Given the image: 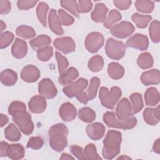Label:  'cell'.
Instances as JSON below:
<instances>
[{"mask_svg":"<svg viewBox=\"0 0 160 160\" xmlns=\"http://www.w3.org/2000/svg\"><path fill=\"white\" fill-rule=\"evenodd\" d=\"M144 100L147 106H154L156 105L159 101V93L158 90L154 87L148 88L144 93Z\"/></svg>","mask_w":160,"mask_h":160,"instance_id":"obj_28","label":"cell"},{"mask_svg":"<svg viewBox=\"0 0 160 160\" xmlns=\"http://www.w3.org/2000/svg\"><path fill=\"white\" fill-rule=\"evenodd\" d=\"M88 81L87 79L81 78L76 82H71L68 86L63 88V92L69 98L77 96L83 92L84 89L88 86Z\"/></svg>","mask_w":160,"mask_h":160,"instance_id":"obj_10","label":"cell"},{"mask_svg":"<svg viewBox=\"0 0 160 160\" xmlns=\"http://www.w3.org/2000/svg\"><path fill=\"white\" fill-rule=\"evenodd\" d=\"M126 45L127 47H131L140 51H144L146 50L148 48L149 40L146 36L137 33L127 40Z\"/></svg>","mask_w":160,"mask_h":160,"instance_id":"obj_13","label":"cell"},{"mask_svg":"<svg viewBox=\"0 0 160 160\" xmlns=\"http://www.w3.org/2000/svg\"><path fill=\"white\" fill-rule=\"evenodd\" d=\"M132 115V107L127 98H122L118 104L116 108V116L118 118L124 120Z\"/></svg>","mask_w":160,"mask_h":160,"instance_id":"obj_14","label":"cell"},{"mask_svg":"<svg viewBox=\"0 0 160 160\" xmlns=\"http://www.w3.org/2000/svg\"><path fill=\"white\" fill-rule=\"evenodd\" d=\"M122 141L121 133L116 130L108 132L103 140L104 147L102 154L106 159H112L120 152V146Z\"/></svg>","mask_w":160,"mask_h":160,"instance_id":"obj_1","label":"cell"},{"mask_svg":"<svg viewBox=\"0 0 160 160\" xmlns=\"http://www.w3.org/2000/svg\"><path fill=\"white\" fill-rule=\"evenodd\" d=\"M59 114L62 120L65 122H69L75 119L77 115V110L73 104L69 102H66L61 106Z\"/></svg>","mask_w":160,"mask_h":160,"instance_id":"obj_17","label":"cell"},{"mask_svg":"<svg viewBox=\"0 0 160 160\" xmlns=\"http://www.w3.org/2000/svg\"><path fill=\"white\" fill-rule=\"evenodd\" d=\"M143 118L147 124L156 125L159 121V106L156 108H146L143 111Z\"/></svg>","mask_w":160,"mask_h":160,"instance_id":"obj_22","label":"cell"},{"mask_svg":"<svg viewBox=\"0 0 160 160\" xmlns=\"http://www.w3.org/2000/svg\"><path fill=\"white\" fill-rule=\"evenodd\" d=\"M43 144L44 141L41 138L38 136H32L29 138L26 146L28 148H31L34 150H38L42 148Z\"/></svg>","mask_w":160,"mask_h":160,"instance_id":"obj_48","label":"cell"},{"mask_svg":"<svg viewBox=\"0 0 160 160\" xmlns=\"http://www.w3.org/2000/svg\"><path fill=\"white\" fill-rule=\"evenodd\" d=\"M35 0H19L17 1V6L20 10H28L33 8L37 3Z\"/></svg>","mask_w":160,"mask_h":160,"instance_id":"obj_50","label":"cell"},{"mask_svg":"<svg viewBox=\"0 0 160 160\" xmlns=\"http://www.w3.org/2000/svg\"><path fill=\"white\" fill-rule=\"evenodd\" d=\"M135 6L136 9L143 13L151 12L154 8V2L146 0H138L135 2Z\"/></svg>","mask_w":160,"mask_h":160,"instance_id":"obj_39","label":"cell"},{"mask_svg":"<svg viewBox=\"0 0 160 160\" xmlns=\"http://www.w3.org/2000/svg\"><path fill=\"white\" fill-rule=\"evenodd\" d=\"M134 31V27L132 23L128 21H122L114 25L111 29V33L112 36L121 39L129 37Z\"/></svg>","mask_w":160,"mask_h":160,"instance_id":"obj_9","label":"cell"},{"mask_svg":"<svg viewBox=\"0 0 160 160\" xmlns=\"http://www.w3.org/2000/svg\"><path fill=\"white\" fill-rule=\"evenodd\" d=\"M61 6L65 9L69 11L76 17H79L77 2L74 0H62L60 1Z\"/></svg>","mask_w":160,"mask_h":160,"instance_id":"obj_41","label":"cell"},{"mask_svg":"<svg viewBox=\"0 0 160 160\" xmlns=\"http://www.w3.org/2000/svg\"><path fill=\"white\" fill-rule=\"evenodd\" d=\"M92 8V3L89 0H79L78 2V9L79 13H86L89 12Z\"/></svg>","mask_w":160,"mask_h":160,"instance_id":"obj_49","label":"cell"},{"mask_svg":"<svg viewBox=\"0 0 160 160\" xmlns=\"http://www.w3.org/2000/svg\"><path fill=\"white\" fill-rule=\"evenodd\" d=\"M1 82L7 86H11L15 84L18 79V75L15 71L10 69L3 70L0 74Z\"/></svg>","mask_w":160,"mask_h":160,"instance_id":"obj_25","label":"cell"},{"mask_svg":"<svg viewBox=\"0 0 160 160\" xmlns=\"http://www.w3.org/2000/svg\"><path fill=\"white\" fill-rule=\"evenodd\" d=\"M0 22H1V32L2 33V31L4 30V29H6V24L2 21V20H1L0 21Z\"/></svg>","mask_w":160,"mask_h":160,"instance_id":"obj_58","label":"cell"},{"mask_svg":"<svg viewBox=\"0 0 160 160\" xmlns=\"http://www.w3.org/2000/svg\"><path fill=\"white\" fill-rule=\"evenodd\" d=\"M73 159L74 158L67 153H62L61 154V156L60 157V159Z\"/></svg>","mask_w":160,"mask_h":160,"instance_id":"obj_57","label":"cell"},{"mask_svg":"<svg viewBox=\"0 0 160 160\" xmlns=\"http://www.w3.org/2000/svg\"><path fill=\"white\" fill-rule=\"evenodd\" d=\"M84 155L86 159L89 160H99L102 159V158L98 155L96 150V147L94 144H88L84 149Z\"/></svg>","mask_w":160,"mask_h":160,"instance_id":"obj_42","label":"cell"},{"mask_svg":"<svg viewBox=\"0 0 160 160\" xmlns=\"http://www.w3.org/2000/svg\"><path fill=\"white\" fill-rule=\"evenodd\" d=\"M9 146V144L4 141H1L0 143V156H7V149Z\"/></svg>","mask_w":160,"mask_h":160,"instance_id":"obj_54","label":"cell"},{"mask_svg":"<svg viewBox=\"0 0 160 160\" xmlns=\"http://www.w3.org/2000/svg\"><path fill=\"white\" fill-rule=\"evenodd\" d=\"M38 92L46 99H52L57 95L58 90L50 79L44 78L38 84Z\"/></svg>","mask_w":160,"mask_h":160,"instance_id":"obj_11","label":"cell"},{"mask_svg":"<svg viewBox=\"0 0 160 160\" xmlns=\"http://www.w3.org/2000/svg\"><path fill=\"white\" fill-rule=\"evenodd\" d=\"M88 67L92 72H99L104 67V60L102 56L96 55L92 56L88 61Z\"/></svg>","mask_w":160,"mask_h":160,"instance_id":"obj_32","label":"cell"},{"mask_svg":"<svg viewBox=\"0 0 160 160\" xmlns=\"http://www.w3.org/2000/svg\"><path fill=\"white\" fill-rule=\"evenodd\" d=\"M129 98L132 102V114H137L142 109L144 106L141 94L138 92H134L131 94Z\"/></svg>","mask_w":160,"mask_h":160,"instance_id":"obj_37","label":"cell"},{"mask_svg":"<svg viewBox=\"0 0 160 160\" xmlns=\"http://www.w3.org/2000/svg\"><path fill=\"white\" fill-rule=\"evenodd\" d=\"M58 17L61 24L65 26H71L74 22V18L63 9L58 10Z\"/></svg>","mask_w":160,"mask_h":160,"instance_id":"obj_45","label":"cell"},{"mask_svg":"<svg viewBox=\"0 0 160 160\" xmlns=\"http://www.w3.org/2000/svg\"><path fill=\"white\" fill-rule=\"evenodd\" d=\"M11 10V2L7 0H0V14H8Z\"/></svg>","mask_w":160,"mask_h":160,"instance_id":"obj_53","label":"cell"},{"mask_svg":"<svg viewBox=\"0 0 160 160\" xmlns=\"http://www.w3.org/2000/svg\"><path fill=\"white\" fill-rule=\"evenodd\" d=\"M53 44L56 49L62 51L65 54L73 52L76 48L74 40L68 36L56 38Z\"/></svg>","mask_w":160,"mask_h":160,"instance_id":"obj_12","label":"cell"},{"mask_svg":"<svg viewBox=\"0 0 160 160\" xmlns=\"http://www.w3.org/2000/svg\"><path fill=\"white\" fill-rule=\"evenodd\" d=\"M103 121L108 126L114 128L130 129L135 127L137 124V119L134 116H131L128 119L122 120L117 118L113 112L107 111L103 115Z\"/></svg>","mask_w":160,"mask_h":160,"instance_id":"obj_3","label":"cell"},{"mask_svg":"<svg viewBox=\"0 0 160 160\" xmlns=\"http://www.w3.org/2000/svg\"><path fill=\"white\" fill-rule=\"evenodd\" d=\"M40 77L39 69L34 65H27L23 68L21 72V79L27 82H36Z\"/></svg>","mask_w":160,"mask_h":160,"instance_id":"obj_15","label":"cell"},{"mask_svg":"<svg viewBox=\"0 0 160 160\" xmlns=\"http://www.w3.org/2000/svg\"><path fill=\"white\" fill-rule=\"evenodd\" d=\"M4 136L6 139L10 141H18L21 139V134L16 126L11 123L4 130Z\"/></svg>","mask_w":160,"mask_h":160,"instance_id":"obj_30","label":"cell"},{"mask_svg":"<svg viewBox=\"0 0 160 160\" xmlns=\"http://www.w3.org/2000/svg\"><path fill=\"white\" fill-rule=\"evenodd\" d=\"M137 63L139 68L142 69H147L153 66V58L149 52H144L141 54L137 59Z\"/></svg>","mask_w":160,"mask_h":160,"instance_id":"obj_31","label":"cell"},{"mask_svg":"<svg viewBox=\"0 0 160 160\" xmlns=\"http://www.w3.org/2000/svg\"><path fill=\"white\" fill-rule=\"evenodd\" d=\"M53 49L50 46H46L37 51L38 58L43 62L48 61L52 56Z\"/></svg>","mask_w":160,"mask_h":160,"instance_id":"obj_44","label":"cell"},{"mask_svg":"<svg viewBox=\"0 0 160 160\" xmlns=\"http://www.w3.org/2000/svg\"><path fill=\"white\" fill-rule=\"evenodd\" d=\"M70 150L72 154L78 159H86V158L81 147L77 145H72L70 146Z\"/></svg>","mask_w":160,"mask_h":160,"instance_id":"obj_51","label":"cell"},{"mask_svg":"<svg viewBox=\"0 0 160 160\" xmlns=\"http://www.w3.org/2000/svg\"><path fill=\"white\" fill-rule=\"evenodd\" d=\"M12 120L18 125L20 131L26 135L31 134L34 130V124L31 120V116L28 112L21 111L14 113Z\"/></svg>","mask_w":160,"mask_h":160,"instance_id":"obj_5","label":"cell"},{"mask_svg":"<svg viewBox=\"0 0 160 160\" xmlns=\"http://www.w3.org/2000/svg\"><path fill=\"white\" fill-rule=\"evenodd\" d=\"M104 39L102 34L99 32H92L86 36L84 44L86 49L91 52L94 53L98 51L104 44Z\"/></svg>","mask_w":160,"mask_h":160,"instance_id":"obj_7","label":"cell"},{"mask_svg":"<svg viewBox=\"0 0 160 160\" xmlns=\"http://www.w3.org/2000/svg\"><path fill=\"white\" fill-rule=\"evenodd\" d=\"M108 74L111 79L118 80L123 77L124 74V69L120 64L112 62L108 65Z\"/></svg>","mask_w":160,"mask_h":160,"instance_id":"obj_26","label":"cell"},{"mask_svg":"<svg viewBox=\"0 0 160 160\" xmlns=\"http://www.w3.org/2000/svg\"><path fill=\"white\" fill-rule=\"evenodd\" d=\"M101 81L98 77H93L90 81V85L86 92H82L76 96L78 100L82 103L87 104L89 101L93 99L97 94L98 88L100 85Z\"/></svg>","mask_w":160,"mask_h":160,"instance_id":"obj_8","label":"cell"},{"mask_svg":"<svg viewBox=\"0 0 160 160\" xmlns=\"http://www.w3.org/2000/svg\"><path fill=\"white\" fill-rule=\"evenodd\" d=\"M141 81L145 86L157 85L160 82L159 71L153 69L144 72L141 76Z\"/></svg>","mask_w":160,"mask_h":160,"instance_id":"obj_18","label":"cell"},{"mask_svg":"<svg viewBox=\"0 0 160 160\" xmlns=\"http://www.w3.org/2000/svg\"><path fill=\"white\" fill-rule=\"evenodd\" d=\"M118 159H131L129 157L126 156H119Z\"/></svg>","mask_w":160,"mask_h":160,"instance_id":"obj_59","label":"cell"},{"mask_svg":"<svg viewBox=\"0 0 160 160\" xmlns=\"http://www.w3.org/2000/svg\"><path fill=\"white\" fill-rule=\"evenodd\" d=\"M29 109L33 113H41L46 108V101L42 96H34L28 102Z\"/></svg>","mask_w":160,"mask_h":160,"instance_id":"obj_19","label":"cell"},{"mask_svg":"<svg viewBox=\"0 0 160 160\" xmlns=\"http://www.w3.org/2000/svg\"><path fill=\"white\" fill-rule=\"evenodd\" d=\"M26 109V105L24 102L19 101H15L12 102L8 107V113L12 116L14 113L21 111H25Z\"/></svg>","mask_w":160,"mask_h":160,"instance_id":"obj_47","label":"cell"},{"mask_svg":"<svg viewBox=\"0 0 160 160\" xmlns=\"http://www.w3.org/2000/svg\"><path fill=\"white\" fill-rule=\"evenodd\" d=\"M108 11V9L106 5L103 3H98L91 12V19L96 22H102L106 19Z\"/></svg>","mask_w":160,"mask_h":160,"instance_id":"obj_23","label":"cell"},{"mask_svg":"<svg viewBox=\"0 0 160 160\" xmlns=\"http://www.w3.org/2000/svg\"><path fill=\"white\" fill-rule=\"evenodd\" d=\"M48 22L49 28L54 34L59 36L64 34V30L61 26L58 15H57L56 11L54 9L50 10L48 16Z\"/></svg>","mask_w":160,"mask_h":160,"instance_id":"obj_20","label":"cell"},{"mask_svg":"<svg viewBox=\"0 0 160 160\" xmlns=\"http://www.w3.org/2000/svg\"><path fill=\"white\" fill-rule=\"evenodd\" d=\"M16 33L18 36L26 39L32 38L36 36L34 29L32 27L27 25L18 26L16 30Z\"/></svg>","mask_w":160,"mask_h":160,"instance_id":"obj_38","label":"cell"},{"mask_svg":"<svg viewBox=\"0 0 160 160\" xmlns=\"http://www.w3.org/2000/svg\"><path fill=\"white\" fill-rule=\"evenodd\" d=\"M105 51L107 56L112 59L119 60L123 58L126 52V46L122 41L109 38L107 40Z\"/></svg>","mask_w":160,"mask_h":160,"instance_id":"obj_6","label":"cell"},{"mask_svg":"<svg viewBox=\"0 0 160 160\" xmlns=\"http://www.w3.org/2000/svg\"><path fill=\"white\" fill-rule=\"evenodd\" d=\"M121 18V14L118 11L112 9L104 21V26L108 29H111V28L113 27L117 22L120 21Z\"/></svg>","mask_w":160,"mask_h":160,"instance_id":"obj_34","label":"cell"},{"mask_svg":"<svg viewBox=\"0 0 160 160\" xmlns=\"http://www.w3.org/2000/svg\"><path fill=\"white\" fill-rule=\"evenodd\" d=\"M55 56L58 64L59 72L60 75H61L66 71V69L69 66V62L67 58L62 56L59 52L56 51L55 52Z\"/></svg>","mask_w":160,"mask_h":160,"instance_id":"obj_43","label":"cell"},{"mask_svg":"<svg viewBox=\"0 0 160 160\" xmlns=\"http://www.w3.org/2000/svg\"><path fill=\"white\" fill-rule=\"evenodd\" d=\"M25 154L24 147L20 144H9L7 149V156L12 160H18L23 158Z\"/></svg>","mask_w":160,"mask_h":160,"instance_id":"obj_24","label":"cell"},{"mask_svg":"<svg viewBox=\"0 0 160 160\" xmlns=\"http://www.w3.org/2000/svg\"><path fill=\"white\" fill-rule=\"evenodd\" d=\"M149 33L151 41L153 42L158 43L160 41V24L158 20L151 22L149 28Z\"/></svg>","mask_w":160,"mask_h":160,"instance_id":"obj_36","label":"cell"},{"mask_svg":"<svg viewBox=\"0 0 160 160\" xmlns=\"http://www.w3.org/2000/svg\"><path fill=\"white\" fill-rule=\"evenodd\" d=\"M8 121L9 119L6 115H4L3 114H0V125L1 128L6 124L8 122Z\"/></svg>","mask_w":160,"mask_h":160,"instance_id":"obj_56","label":"cell"},{"mask_svg":"<svg viewBox=\"0 0 160 160\" xmlns=\"http://www.w3.org/2000/svg\"><path fill=\"white\" fill-rule=\"evenodd\" d=\"M106 128L100 122H94L87 126L86 131L88 137L94 141L101 139L104 135Z\"/></svg>","mask_w":160,"mask_h":160,"instance_id":"obj_16","label":"cell"},{"mask_svg":"<svg viewBox=\"0 0 160 160\" xmlns=\"http://www.w3.org/2000/svg\"><path fill=\"white\" fill-rule=\"evenodd\" d=\"M152 149L154 152L159 154L160 152V139L158 138L156 139V141L154 142L153 146H152Z\"/></svg>","mask_w":160,"mask_h":160,"instance_id":"obj_55","label":"cell"},{"mask_svg":"<svg viewBox=\"0 0 160 160\" xmlns=\"http://www.w3.org/2000/svg\"><path fill=\"white\" fill-rule=\"evenodd\" d=\"M78 117L83 122L89 123L96 119V112L92 109L89 107H84L79 110Z\"/></svg>","mask_w":160,"mask_h":160,"instance_id":"obj_33","label":"cell"},{"mask_svg":"<svg viewBox=\"0 0 160 160\" xmlns=\"http://www.w3.org/2000/svg\"><path fill=\"white\" fill-rule=\"evenodd\" d=\"M121 94V90L119 87L113 86L109 90L106 87L102 86L100 88L99 98L104 107L113 109Z\"/></svg>","mask_w":160,"mask_h":160,"instance_id":"obj_4","label":"cell"},{"mask_svg":"<svg viewBox=\"0 0 160 160\" xmlns=\"http://www.w3.org/2000/svg\"><path fill=\"white\" fill-rule=\"evenodd\" d=\"M131 19L138 28L143 29L147 27L148 23L152 19V16L149 15H142L135 12L132 15Z\"/></svg>","mask_w":160,"mask_h":160,"instance_id":"obj_35","label":"cell"},{"mask_svg":"<svg viewBox=\"0 0 160 160\" xmlns=\"http://www.w3.org/2000/svg\"><path fill=\"white\" fill-rule=\"evenodd\" d=\"M78 76L79 72L78 70L74 67H71L64 73L60 75L58 81L62 85H67L75 80Z\"/></svg>","mask_w":160,"mask_h":160,"instance_id":"obj_29","label":"cell"},{"mask_svg":"<svg viewBox=\"0 0 160 160\" xmlns=\"http://www.w3.org/2000/svg\"><path fill=\"white\" fill-rule=\"evenodd\" d=\"M49 136V145L56 151H62L68 145V128L62 123L52 126L48 132Z\"/></svg>","mask_w":160,"mask_h":160,"instance_id":"obj_2","label":"cell"},{"mask_svg":"<svg viewBox=\"0 0 160 160\" xmlns=\"http://www.w3.org/2000/svg\"><path fill=\"white\" fill-rule=\"evenodd\" d=\"M49 9L48 5L44 2H40L36 8V14L39 21L44 27H46V15Z\"/></svg>","mask_w":160,"mask_h":160,"instance_id":"obj_40","label":"cell"},{"mask_svg":"<svg viewBox=\"0 0 160 160\" xmlns=\"http://www.w3.org/2000/svg\"><path fill=\"white\" fill-rule=\"evenodd\" d=\"M113 2L118 9L126 10L130 7L132 2L130 0H114Z\"/></svg>","mask_w":160,"mask_h":160,"instance_id":"obj_52","label":"cell"},{"mask_svg":"<svg viewBox=\"0 0 160 160\" xmlns=\"http://www.w3.org/2000/svg\"><path fill=\"white\" fill-rule=\"evenodd\" d=\"M51 42L50 37L45 34H41L29 41L31 47L36 51L48 46Z\"/></svg>","mask_w":160,"mask_h":160,"instance_id":"obj_27","label":"cell"},{"mask_svg":"<svg viewBox=\"0 0 160 160\" xmlns=\"http://www.w3.org/2000/svg\"><path fill=\"white\" fill-rule=\"evenodd\" d=\"M14 34L9 32L6 31L2 32L0 35V48L1 49H4L7 48L13 41Z\"/></svg>","mask_w":160,"mask_h":160,"instance_id":"obj_46","label":"cell"},{"mask_svg":"<svg viewBox=\"0 0 160 160\" xmlns=\"http://www.w3.org/2000/svg\"><path fill=\"white\" fill-rule=\"evenodd\" d=\"M28 52V45L26 41L19 38H16L15 41L11 48L12 56L17 59L24 58Z\"/></svg>","mask_w":160,"mask_h":160,"instance_id":"obj_21","label":"cell"}]
</instances>
